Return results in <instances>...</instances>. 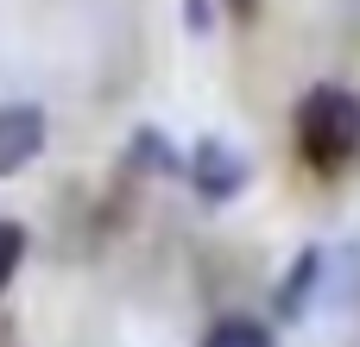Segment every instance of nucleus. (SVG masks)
Listing matches in <instances>:
<instances>
[{
	"instance_id": "4",
	"label": "nucleus",
	"mask_w": 360,
	"mask_h": 347,
	"mask_svg": "<svg viewBox=\"0 0 360 347\" xmlns=\"http://www.w3.org/2000/svg\"><path fill=\"white\" fill-rule=\"evenodd\" d=\"M323 266H329V253H323V247H304V253L291 259V272H285V284H278V316H285V322H304V310L316 303Z\"/></svg>"
},
{
	"instance_id": "3",
	"label": "nucleus",
	"mask_w": 360,
	"mask_h": 347,
	"mask_svg": "<svg viewBox=\"0 0 360 347\" xmlns=\"http://www.w3.org/2000/svg\"><path fill=\"white\" fill-rule=\"evenodd\" d=\"M51 139V120L38 101H0V177H19L25 164H38Z\"/></svg>"
},
{
	"instance_id": "9",
	"label": "nucleus",
	"mask_w": 360,
	"mask_h": 347,
	"mask_svg": "<svg viewBox=\"0 0 360 347\" xmlns=\"http://www.w3.org/2000/svg\"><path fill=\"white\" fill-rule=\"evenodd\" d=\"M228 13H234V19H253V13H259V0H228Z\"/></svg>"
},
{
	"instance_id": "8",
	"label": "nucleus",
	"mask_w": 360,
	"mask_h": 347,
	"mask_svg": "<svg viewBox=\"0 0 360 347\" xmlns=\"http://www.w3.org/2000/svg\"><path fill=\"white\" fill-rule=\"evenodd\" d=\"M190 25H196V32H209V0H190Z\"/></svg>"
},
{
	"instance_id": "7",
	"label": "nucleus",
	"mask_w": 360,
	"mask_h": 347,
	"mask_svg": "<svg viewBox=\"0 0 360 347\" xmlns=\"http://www.w3.org/2000/svg\"><path fill=\"white\" fill-rule=\"evenodd\" d=\"M25 228L13 221V215H0V297L13 291V278H19V266H25Z\"/></svg>"
},
{
	"instance_id": "1",
	"label": "nucleus",
	"mask_w": 360,
	"mask_h": 347,
	"mask_svg": "<svg viewBox=\"0 0 360 347\" xmlns=\"http://www.w3.org/2000/svg\"><path fill=\"white\" fill-rule=\"evenodd\" d=\"M291 133H297L304 164H316V171L354 164V152H360V95L354 89H335V82H316V89L297 101Z\"/></svg>"
},
{
	"instance_id": "6",
	"label": "nucleus",
	"mask_w": 360,
	"mask_h": 347,
	"mask_svg": "<svg viewBox=\"0 0 360 347\" xmlns=\"http://www.w3.org/2000/svg\"><path fill=\"white\" fill-rule=\"evenodd\" d=\"M133 164H146V171H158V177H177V152L165 145L158 126H139V133H133Z\"/></svg>"
},
{
	"instance_id": "2",
	"label": "nucleus",
	"mask_w": 360,
	"mask_h": 347,
	"mask_svg": "<svg viewBox=\"0 0 360 347\" xmlns=\"http://www.w3.org/2000/svg\"><path fill=\"white\" fill-rule=\"evenodd\" d=\"M190 177H196V196H209V202H234V196L247 190L253 164L240 158V145H234L228 133H202L196 152H190Z\"/></svg>"
},
{
	"instance_id": "5",
	"label": "nucleus",
	"mask_w": 360,
	"mask_h": 347,
	"mask_svg": "<svg viewBox=\"0 0 360 347\" xmlns=\"http://www.w3.org/2000/svg\"><path fill=\"white\" fill-rule=\"evenodd\" d=\"M202 347H278V341H272V329L253 322V316H221V322L202 335Z\"/></svg>"
}]
</instances>
